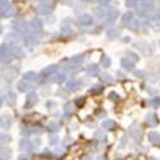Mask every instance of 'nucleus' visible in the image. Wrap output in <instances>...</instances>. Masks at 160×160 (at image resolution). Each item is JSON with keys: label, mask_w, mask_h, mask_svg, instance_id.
Here are the masks:
<instances>
[{"label": "nucleus", "mask_w": 160, "mask_h": 160, "mask_svg": "<svg viewBox=\"0 0 160 160\" xmlns=\"http://www.w3.org/2000/svg\"><path fill=\"white\" fill-rule=\"evenodd\" d=\"M12 26H13V28H14L17 32L24 33L26 36L30 35V32H28V24L26 23L23 19H16V21H13Z\"/></svg>", "instance_id": "nucleus-3"}, {"label": "nucleus", "mask_w": 160, "mask_h": 160, "mask_svg": "<svg viewBox=\"0 0 160 160\" xmlns=\"http://www.w3.org/2000/svg\"><path fill=\"white\" fill-rule=\"evenodd\" d=\"M100 81H101L102 83H105V85H112L114 79H113V77H112L109 73L105 72V73H102V74L100 76Z\"/></svg>", "instance_id": "nucleus-22"}, {"label": "nucleus", "mask_w": 160, "mask_h": 160, "mask_svg": "<svg viewBox=\"0 0 160 160\" xmlns=\"http://www.w3.org/2000/svg\"><path fill=\"white\" fill-rule=\"evenodd\" d=\"M17 74H18V68H16V67H12V68L5 69V72L3 73V77H4L5 81L12 82L13 79L16 78V76H17Z\"/></svg>", "instance_id": "nucleus-6"}, {"label": "nucleus", "mask_w": 160, "mask_h": 160, "mask_svg": "<svg viewBox=\"0 0 160 160\" xmlns=\"http://www.w3.org/2000/svg\"><path fill=\"white\" fill-rule=\"evenodd\" d=\"M149 141L152 143V145H155V146H160V133L159 132H155V131H152V132H150L149 133Z\"/></svg>", "instance_id": "nucleus-16"}, {"label": "nucleus", "mask_w": 160, "mask_h": 160, "mask_svg": "<svg viewBox=\"0 0 160 160\" xmlns=\"http://www.w3.org/2000/svg\"><path fill=\"white\" fill-rule=\"evenodd\" d=\"M92 22H94V19H92V17L90 14H83L79 18V23L82 26H90V24H92Z\"/></svg>", "instance_id": "nucleus-24"}, {"label": "nucleus", "mask_w": 160, "mask_h": 160, "mask_svg": "<svg viewBox=\"0 0 160 160\" xmlns=\"http://www.w3.org/2000/svg\"><path fill=\"white\" fill-rule=\"evenodd\" d=\"M42 156H48V158H50V156H51V154H50V151H49V150H44Z\"/></svg>", "instance_id": "nucleus-48"}, {"label": "nucleus", "mask_w": 160, "mask_h": 160, "mask_svg": "<svg viewBox=\"0 0 160 160\" xmlns=\"http://www.w3.org/2000/svg\"><path fill=\"white\" fill-rule=\"evenodd\" d=\"M109 99L113 100V101H118L119 100V96H118V94H115L114 91H112L110 94H109Z\"/></svg>", "instance_id": "nucleus-42"}, {"label": "nucleus", "mask_w": 160, "mask_h": 160, "mask_svg": "<svg viewBox=\"0 0 160 160\" xmlns=\"http://www.w3.org/2000/svg\"><path fill=\"white\" fill-rule=\"evenodd\" d=\"M83 54H77V55H74L73 58H72V63L74 64V65H79V64H82V62H83Z\"/></svg>", "instance_id": "nucleus-31"}, {"label": "nucleus", "mask_w": 160, "mask_h": 160, "mask_svg": "<svg viewBox=\"0 0 160 160\" xmlns=\"http://www.w3.org/2000/svg\"><path fill=\"white\" fill-rule=\"evenodd\" d=\"M14 14V7L10 5V4H7L4 7H2V10H0V16L3 18H9Z\"/></svg>", "instance_id": "nucleus-9"}, {"label": "nucleus", "mask_w": 160, "mask_h": 160, "mask_svg": "<svg viewBox=\"0 0 160 160\" xmlns=\"http://www.w3.org/2000/svg\"><path fill=\"white\" fill-rule=\"evenodd\" d=\"M140 2H142V3H145V4H148V5H151V4L154 3V0H140Z\"/></svg>", "instance_id": "nucleus-47"}, {"label": "nucleus", "mask_w": 160, "mask_h": 160, "mask_svg": "<svg viewBox=\"0 0 160 160\" xmlns=\"http://www.w3.org/2000/svg\"><path fill=\"white\" fill-rule=\"evenodd\" d=\"M12 52H13V57H16V58H23V57H24L22 49L16 48V46H13V48H12Z\"/></svg>", "instance_id": "nucleus-30"}, {"label": "nucleus", "mask_w": 160, "mask_h": 160, "mask_svg": "<svg viewBox=\"0 0 160 160\" xmlns=\"http://www.w3.org/2000/svg\"><path fill=\"white\" fill-rule=\"evenodd\" d=\"M40 146V141H30V140H22L19 142V149L22 151H26V152H31L33 151L35 149H37Z\"/></svg>", "instance_id": "nucleus-1"}, {"label": "nucleus", "mask_w": 160, "mask_h": 160, "mask_svg": "<svg viewBox=\"0 0 160 160\" xmlns=\"http://www.w3.org/2000/svg\"><path fill=\"white\" fill-rule=\"evenodd\" d=\"M37 100H38V96L35 91L28 92L27 99H26V102H24V108H32V106L37 102Z\"/></svg>", "instance_id": "nucleus-7"}, {"label": "nucleus", "mask_w": 160, "mask_h": 160, "mask_svg": "<svg viewBox=\"0 0 160 160\" xmlns=\"http://www.w3.org/2000/svg\"><path fill=\"white\" fill-rule=\"evenodd\" d=\"M133 16H132V13L131 12H127V13H124L123 14V17H122V23L124 24V26H127V24H131V22L133 21V18H132Z\"/></svg>", "instance_id": "nucleus-27"}, {"label": "nucleus", "mask_w": 160, "mask_h": 160, "mask_svg": "<svg viewBox=\"0 0 160 160\" xmlns=\"http://www.w3.org/2000/svg\"><path fill=\"white\" fill-rule=\"evenodd\" d=\"M82 160H92V159H91V158H90V156H85V158H83V159H82Z\"/></svg>", "instance_id": "nucleus-51"}, {"label": "nucleus", "mask_w": 160, "mask_h": 160, "mask_svg": "<svg viewBox=\"0 0 160 160\" xmlns=\"http://www.w3.org/2000/svg\"><path fill=\"white\" fill-rule=\"evenodd\" d=\"M109 2H110V0H98V3H99L100 5H108Z\"/></svg>", "instance_id": "nucleus-44"}, {"label": "nucleus", "mask_w": 160, "mask_h": 160, "mask_svg": "<svg viewBox=\"0 0 160 160\" xmlns=\"http://www.w3.org/2000/svg\"><path fill=\"white\" fill-rule=\"evenodd\" d=\"M5 40H7V42H8V44H12L13 46H16V45L21 41L19 36L16 35V33H8V35L5 36Z\"/></svg>", "instance_id": "nucleus-17"}, {"label": "nucleus", "mask_w": 160, "mask_h": 160, "mask_svg": "<svg viewBox=\"0 0 160 160\" xmlns=\"http://www.w3.org/2000/svg\"><path fill=\"white\" fill-rule=\"evenodd\" d=\"M102 127H104L105 129H108V131H112V129L115 128V122L112 121V119H108V121L102 122Z\"/></svg>", "instance_id": "nucleus-29"}, {"label": "nucleus", "mask_w": 160, "mask_h": 160, "mask_svg": "<svg viewBox=\"0 0 160 160\" xmlns=\"http://www.w3.org/2000/svg\"><path fill=\"white\" fill-rule=\"evenodd\" d=\"M149 105L152 106V108H159L160 106V98H154L149 101Z\"/></svg>", "instance_id": "nucleus-37"}, {"label": "nucleus", "mask_w": 160, "mask_h": 160, "mask_svg": "<svg viewBox=\"0 0 160 160\" xmlns=\"http://www.w3.org/2000/svg\"><path fill=\"white\" fill-rule=\"evenodd\" d=\"M30 26H31V28H32V31H33L35 33H36V32L40 33V32H41V30H42V21L38 19V18H35V19L31 21Z\"/></svg>", "instance_id": "nucleus-13"}, {"label": "nucleus", "mask_w": 160, "mask_h": 160, "mask_svg": "<svg viewBox=\"0 0 160 160\" xmlns=\"http://www.w3.org/2000/svg\"><path fill=\"white\" fill-rule=\"evenodd\" d=\"M135 64H136V60L131 59L129 57H124V58H122V60H121L122 68H124V69H127V71H131V69L135 68Z\"/></svg>", "instance_id": "nucleus-10"}, {"label": "nucleus", "mask_w": 160, "mask_h": 160, "mask_svg": "<svg viewBox=\"0 0 160 160\" xmlns=\"http://www.w3.org/2000/svg\"><path fill=\"white\" fill-rule=\"evenodd\" d=\"M137 5V0H126V7L127 8H132Z\"/></svg>", "instance_id": "nucleus-39"}, {"label": "nucleus", "mask_w": 160, "mask_h": 160, "mask_svg": "<svg viewBox=\"0 0 160 160\" xmlns=\"http://www.w3.org/2000/svg\"><path fill=\"white\" fill-rule=\"evenodd\" d=\"M129 40H131L129 37H124V40H123V41H124V42H127V41H129Z\"/></svg>", "instance_id": "nucleus-53"}, {"label": "nucleus", "mask_w": 160, "mask_h": 160, "mask_svg": "<svg viewBox=\"0 0 160 160\" xmlns=\"http://www.w3.org/2000/svg\"><path fill=\"white\" fill-rule=\"evenodd\" d=\"M73 112H74V105H73L72 102H68V104L64 106V113H65L67 115L73 114Z\"/></svg>", "instance_id": "nucleus-33"}, {"label": "nucleus", "mask_w": 160, "mask_h": 160, "mask_svg": "<svg viewBox=\"0 0 160 160\" xmlns=\"http://www.w3.org/2000/svg\"><path fill=\"white\" fill-rule=\"evenodd\" d=\"M58 69H59V65H58V64H51V65L46 67V68L42 71V74H44V76L54 74V73H58V72H57Z\"/></svg>", "instance_id": "nucleus-19"}, {"label": "nucleus", "mask_w": 160, "mask_h": 160, "mask_svg": "<svg viewBox=\"0 0 160 160\" xmlns=\"http://www.w3.org/2000/svg\"><path fill=\"white\" fill-rule=\"evenodd\" d=\"M146 124H148L149 127H155L159 124V118L155 113H149L148 115H146Z\"/></svg>", "instance_id": "nucleus-12"}, {"label": "nucleus", "mask_w": 160, "mask_h": 160, "mask_svg": "<svg viewBox=\"0 0 160 160\" xmlns=\"http://www.w3.org/2000/svg\"><path fill=\"white\" fill-rule=\"evenodd\" d=\"M118 16H119V12L117 9H109L108 12H106V14H105L106 23H114L115 19L118 18Z\"/></svg>", "instance_id": "nucleus-11"}, {"label": "nucleus", "mask_w": 160, "mask_h": 160, "mask_svg": "<svg viewBox=\"0 0 160 160\" xmlns=\"http://www.w3.org/2000/svg\"><path fill=\"white\" fill-rule=\"evenodd\" d=\"M65 86L69 91H76L79 87V83H78V81H76V79H69V81H67Z\"/></svg>", "instance_id": "nucleus-25"}, {"label": "nucleus", "mask_w": 160, "mask_h": 160, "mask_svg": "<svg viewBox=\"0 0 160 160\" xmlns=\"http://www.w3.org/2000/svg\"><path fill=\"white\" fill-rule=\"evenodd\" d=\"M0 126H2V128L8 129L12 126V117L9 114H3L2 115V123H0Z\"/></svg>", "instance_id": "nucleus-18"}, {"label": "nucleus", "mask_w": 160, "mask_h": 160, "mask_svg": "<svg viewBox=\"0 0 160 160\" xmlns=\"http://www.w3.org/2000/svg\"><path fill=\"white\" fill-rule=\"evenodd\" d=\"M156 17L160 19V9H159V10H158V13H156Z\"/></svg>", "instance_id": "nucleus-52"}, {"label": "nucleus", "mask_w": 160, "mask_h": 160, "mask_svg": "<svg viewBox=\"0 0 160 160\" xmlns=\"http://www.w3.org/2000/svg\"><path fill=\"white\" fill-rule=\"evenodd\" d=\"M46 129H48V132H50V133H57V132H59V129H60V124L57 123V122H50V123L46 126Z\"/></svg>", "instance_id": "nucleus-21"}, {"label": "nucleus", "mask_w": 160, "mask_h": 160, "mask_svg": "<svg viewBox=\"0 0 160 160\" xmlns=\"http://www.w3.org/2000/svg\"><path fill=\"white\" fill-rule=\"evenodd\" d=\"M8 141H10V137L8 135H4V133H2V143H5Z\"/></svg>", "instance_id": "nucleus-43"}, {"label": "nucleus", "mask_w": 160, "mask_h": 160, "mask_svg": "<svg viewBox=\"0 0 160 160\" xmlns=\"http://www.w3.org/2000/svg\"><path fill=\"white\" fill-rule=\"evenodd\" d=\"M18 160H31V159H30V156H28V155L23 154V155H21V156L18 158Z\"/></svg>", "instance_id": "nucleus-45"}, {"label": "nucleus", "mask_w": 160, "mask_h": 160, "mask_svg": "<svg viewBox=\"0 0 160 160\" xmlns=\"http://www.w3.org/2000/svg\"><path fill=\"white\" fill-rule=\"evenodd\" d=\"M50 141H51V142H50L51 145H55V143L58 142V136H54V137H51V138H50Z\"/></svg>", "instance_id": "nucleus-46"}, {"label": "nucleus", "mask_w": 160, "mask_h": 160, "mask_svg": "<svg viewBox=\"0 0 160 160\" xmlns=\"http://www.w3.org/2000/svg\"><path fill=\"white\" fill-rule=\"evenodd\" d=\"M0 59H2V64H9L13 60V52L5 45L0 46Z\"/></svg>", "instance_id": "nucleus-4"}, {"label": "nucleus", "mask_w": 160, "mask_h": 160, "mask_svg": "<svg viewBox=\"0 0 160 160\" xmlns=\"http://www.w3.org/2000/svg\"><path fill=\"white\" fill-rule=\"evenodd\" d=\"M83 104H85V98H79V99L76 100V106L77 108H81V106H83Z\"/></svg>", "instance_id": "nucleus-41"}, {"label": "nucleus", "mask_w": 160, "mask_h": 160, "mask_svg": "<svg viewBox=\"0 0 160 160\" xmlns=\"http://www.w3.org/2000/svg\"><path fill=\"white\" fill-rule=\"evenodd\" d=\"M129 26H131V28H132L133 31H136V30L138 28V26H140V22H138V19H136V21H132Z\"/></svg>", "instance_id": "nucleus-38"}, {"label": "nucleus", "mask_w": 160, "mask_h": 160, "mask_svg": "<svg viewBox=\"0 0 160 160\" xmlns=\"http://www.w3.org/2000/svg\"><path fill=\"white\" fill-rule=\"evenodd\" d=\"M136 76H142V72H135Z\"/></svg>", "instance_id": "nucleus-54"}, {"label": "nucleus", "mask_w": 160, "mask_h": 160, "mask_svg": "<svg viewBox=\"0 0 160 160\" xmlns=\"http://www.w3.org/2000/svg\"><path fill=\"white\" fill-rule=\"evenodd\" d=\"M101 64L105 67V68H108V67L112 64V62H110V58H109V57H106L105 54H102V57H101Z\"/></svg>", "instance_id": "nucleus-36"}, {"label": "nucleus", "mask_w": 160, "mask_h": 160, "mask_svg": "<svg viewBox=\"0 0 160 160\" xmlns=\"http://www.w3.org/2000/svg\"><path fill=\"white\" fill-rule=\"evenodd\" d=\"M10 158V149L9 148H2V160H9Z\"/></svg>", "instance_id": "nucleus-32"}, {"label": "nucleus", "mask_w": 160, "mask_h": 160, "mask_svg": "<svg viewBox=\"0 0 160 160\" xmlns=\"http://www.w3.org/2000/svg\"><path fill=\"white\" fill-rule=\"evenodd\" d=\"M23 79L24 81H28V82H32V81H36L37 79V74L35 72H27V73H24L23 74Z\"/></svg>", "instance_id": "nucleus-26"}, {"label": "nucleus", "mask_w": 160, "mask_h": 160, "mask_svg": "<svg viewBox=\"0 0 160 160\" xmlns=\"http://www.w3.org/2000/svg\"><path fill=\"white\" fill-rule=\"evenodd\" d=\"M86 72L90 77H96L100 73V68H99L98 64H90V65H87Z\"/></svg>", "instance_id": "nucleus-15"}, {"label": "nucleus", "mask_w": 160, "mask_h": 160, "mask_svg": "<svg viewBox=\"0 0 160 160\" xmlns=\"http://www.w3.org/2000/svg\"><path fill=\"white\" fill-rule=\"evenodd\" d=\"M16 100H17V96H16V94L13 91H8L5 94V96L2 95V104L5 102V105H8V106L16 105Z\"/></svg>", "instance_id": "nucleus-5"}, {"label": "nucleus", "mask_w": 160, "mask_h": 160, "mask_svg": "<svg viewBox=\"0 0 160 160\" xmlns=\"http://www.w3.org/2000/svg\"><path fill=\"white\" fill-rule=\"evenodd\" d=\"M17 88H18L19 92H26V91L31 90L32 86H31V83L28 81H19L18 85H17Z\"/></svg>", "instance_id": "nucleus-20"}, {"label": "nucleus", "mask_w": 160, "mask_h": 160, "mask_svg": "<svg viewBox=\"0 0 160 160\" xmlns=\"http://www.w3.org/2000/svg\"><path fill=\"white\" fill-rule=\"evenodd\" d=\"M42 131H44V129L40 127V126H35V127L31 128V132H32V133H38V135H40V133H42Z\"/></svg>", "instance_id": "nucleus-40"}, {"label": "nucleus", "mask_w": 160, "mask_h": 160, "mask_svg": "<svg viewBox=\"0 0 160 160\" xmlns=\"http://www.w3.org/2000/svg\"><path fill=\"white\" fill-rule=\"evenodd\" d=\"M90 92H91L92 95L101 94V92H102V86H100V85H95V86H92V87L90 88Z\"/></svg>", "instance_id": "nucleus-34"}, {"label": "nucleus", "mask_w": 160, "mask_h": 160, "mask_svg": "<svg viewBox=\"0 0 160 160\" xmlns=\"http://www.w3.org/2000/svg\"><path fill=\"white\" fill-rule=\"evenodd\" d=\"M52 9H54V7L52 5H49V4H40L37 7V13L38 14H50V13L52 12Z\"/></svg>", "instance_id": "nucleus-14"}, {"label": "nucleus", "mask_w": 160, "mask_h": 160, "mask_svg": "<svg viewBox=\"0 0 160 160\" xmlns=\"http://www.w3.org/2000/svg\"><path fill=\"white\" fill-rule=\"evenodd\" d=\"M85 2H92V0H85Z\"/></svg>", "instance_id": "nucleus-55"}, {"label": "nucleus", "mask_w": 160, "mask_h": 160, "mask_svg": "<svg viewBox=\"0 0 160 160\" xmlns=\"http://www.w3.org/2000/svg\"><path fill=\"white\" fill-rule=\"evenodd\" d=\"M0 3H2V7L7 5V0H0Z\"/></svg>", "instance_id": "nucleus-49"}, {"label": "nucleus", "mask_w": 160, "mask_h": 160, "mask_svg": "<svg viewBox=\"0 0 160 160\" xmlns=\"http://www.w3.org/2000/svg\"><path fill=\"white\" fill-rule=\"evenodd\" d=\"M106 36H108L109 38H112V40H114L119 36V30L118 28H110V30L106 31Z\"/></svg>", "instance_id": "nucleus-28"}, {"label": "nucleus", "mask_w": 160, "mask_h": 160, "mask_svg": "<svg viewBox=\"0 0 160 160\" xmlns=\"http://www.w3.org/2000/svg\"><path fill=\"white\" fill-rule=\"evenodd\" d=\"M96 160H108V159H106L105 156H99V158H98Z\"/></svg>", "instance_id": "nucleus-50"}, {"label": "nucleus", "mask_w": 160, "mask_h": 160, "mask_svg": "<svg viewBox=\"0 0 160 160\" xmlns=\"http://www.w3.org/2000/svg\"><path fill=\"white\" fill-rule=\"evenodd\" d=\"M128 132H129V136L135 140V141H141L142 140V137H143V131H142V128L138 126V124H136V123H133V124H131L129 126V128H128Z\"/></svg>", "instance_id": "nucleus-2"}, {"label": "nucleus", "mask_w": 160, "mask_h": 160, "mask_svg": "<svg viewBox=\"0 0 160 160\" xmlns=\"http://www.w3.org/2000/svg\"><path fill=\"white\" fill-rule=\"evenodd\" d=\"M136 12H137V14H140V16H146L148 13L152 9L151 8V5H148V4H145V3H142V2H140L138 0V4L136 5Z\"/></svg>", "instance_id": "nucleus-8"}, {"label": "nucleus", "mask_w": 160, "mask_h": 160, "mask_svg": "<svg viewBox=\"0 0 160 160\" xmlns=\"http://www.w3.org/2000/svg\"><path fill=\"white\" fill-rule=\"evenodd\" d=\"M95 138H98V140H100V141H106V133L105 132H102V131H96L95 132Z\"/></svg>", "instance_id": "nucleus-35"}, {"label": "nucleus", "mask_w": 160, "mask_h": 160, "mask_svg": "<svg viewBox=\"0 0 160 160\" xmlns=\"http://www.w3.org/2000/svg\"><path fill=\"white\" fill-rule=\"evenodd\" d=\"M65 79H67L65 73H64V72H58V73H55V74H54V78H52V81L60 85V83H63V82L65 81Z\"/></svg>", "instance_id": "nucleus-23"}]
</instances>
